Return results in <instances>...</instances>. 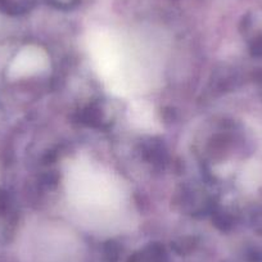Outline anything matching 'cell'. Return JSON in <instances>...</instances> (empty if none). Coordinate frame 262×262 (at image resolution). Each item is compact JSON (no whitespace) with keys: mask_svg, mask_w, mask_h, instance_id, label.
<instances>
[{"mask_svg":"<svg viewBox=\"0 0 262 262\" xmlns=\"http://www.w3.org/2000/svg\"><path fill=\"white\" fill-rule=\"evenodd\" d=\"M49 67V57L44 49L35 45L25 47L17 53L9 66L12 79H25L39 75Z\"/></svg>","mask_w":262,"mask_h":262,"instance_id":"3","label":"cell"},{"mask_svg":"<svg viewBox=\"0 0 262 262\" xmlns=\"http://www.w3.org/2000/svg\"><path fill=\"white\" fill-rule=\"evenodd\" d=\"M88 48L95 71L115 95L135 97L152 88L156 76L152 59L142 54L140 47L100 31L90 37Z\"/></svg>","mask_w":262,"mask_h":262,"instance_id":"1","label":"cell"},{"mask_svg":"<svg viewBox=\"0 0 262 262\" xmlns=\"http://www.w3.org/2000/svg\"><path fill=\"white\" fill-rule=\"evenodd\" d=\"M130 121L135 127L144 131H153L158 128V120L152 105L143 100H134L131 103Z\"/></svg>","mask_w":262,"mask_h":262,"instance_id":"4","label":"cell"},{"mask_svg":"<svg viewBox=\"0 0 262 262\" xmlns=\"http://www.w3.org/2000/svg\"><path fill=\"white\" fill-rule=\"evenodd\" d=\"M66 190L76 210L93 219L115 217L127 202V193L120 179L84 158L70 163Z\"/></svg>","mask_w":262,"mask_h":262,"instance_id":"2","label":"cell"}]
</instances>
